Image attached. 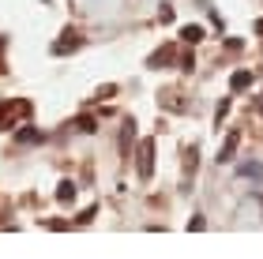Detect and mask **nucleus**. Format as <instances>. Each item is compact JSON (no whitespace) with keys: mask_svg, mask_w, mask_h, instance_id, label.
I'll return each mask as SVG.
<instances>
[{"mask_svg":"<svg viewBox=\"0 0 263 259\" xmlns=\"http://www.w3.org/2000/svg\"><path fill=\"white\" fill-rule=\"evenodd\" d=\"M79 132H98V128H94V116H83V121H79Z\"/></svg>","mask_w":263,"mask_h":259,"instance_id":"nucleus-9","label":"nucleus"},{"mask_svg":"<svg viewBox=\"0 0 263 259\" xmlns=\"http://www.w3.org/2000/svg\"><path fill=\"white\" fill-rule=\"evenodd\" d=\"M76 45H79V38H76V30H68L64 38H61V42L53 45V53H57V56H64V53H71V49H76Z\"/></svg>","mask_w":263,"mask_h":259,"instance_id":"nucleus-2","label":"nucleus"},{"mask_svg":"<svg viewBox=\"0 0 263 259\" xmlns=\"http://www.w3.org/2000/svg\"><path fill=\"white\" fill-rule=\"evenodd\" d=\"M57 195H61L64 203H71V195H76V184H71V181H64V184H61V192H57Z\"/></svg>","mask_w":263,"mask_h":259,"instance_id":"nucleus-7","label":"nucleus"},{"mask_svg":"<svg viewBox=\"0 0 263 259\" xmlns=\"http://www.w3.org/2000/svg\"><path fill=\"white\" fill-rule=\"evenodd\" d=\"M151 154H154V139H143L139 143V176L143 181L151 176Z\"/></svg>","mask_w":263,"mask_h":259,"instance_id":"nucleus-1","label":"nucleus"},{"mask_svg":"<svg viewBox=\"0 0 263 259\" xmlns=\"http://www.w3.org/2000/svg\"><path fill=\"white\" fill-rule=\"evenodd\" d=\"M181 38H184V42H192V45L203 42V27H184V30H181Z\"/></svg>","mask_w":263,"mask_h":259,"instance_id":"nucleus-5","label":"nucleus"},{"mask_svg":"<svg viewBox=\"0 0 263 259\" xmlns=\"http://www.w3.org/2000/svg\"><path fill=\"white\" fill-rule=\"evenodd\" d=\"M19 143H42V132H34V128H27V132H19Z\"/></svg>","mask_w":263,"mask_h":259,"instance_id":"nucleus-6","label":"nucleus"},{"mask_svg":"<svg viewBox=\"0 0 263 259\" xmlns=\"http://www.w3.org/2000/svg\"><path fill=\"white\" fill-rule=\"evenodd\" d=\"M256 30H259V34H263V19H259V23H256Z\"/></svg>","mask_w":263,"mask_h":259,"instance_id":"nucleus-10","label":"nucleus"},{"mask_svg":"<svg viewBox=\"0 0 263 259\" xmlns=\"http://www.w3.org/2000/svg\"><path fill=\"white\" fill-rule=\"evenodd\" d=\"M237 176H256V181H263V162H241Z\"/></svg>","mask_w":263,"mask_h":259,"instance_id":"nucleus-3","label":"nucleus"},{"mask_svg":"<svg viewBox=\"0 0 263 259\" xmlns=\"http://www.w3.org/2000/svg\"><path fill=\"white\" fill-rule=\"evenodd\" d=\"M233 147H237V135H230V143L222 147V162H230V158H233Z\"/></svg>","mask_w":263,"mask_h":259,"instance_id":"nucleus-8","label":"nucleus"},{"mask_svg":"<svg viewBox=\"0 0 263 259\" xmlns=\"http://www.w3.org/2000/svg\"><path fill=\"white\" fill-rule=\"evenodd\" d=\"M248 87H252V72H237L230 79V90H248Z\"/></svg>","mask_w":263,"mask_h":259,"instance_id":"nucleus-4","label":"nucleus"}]
</instances>
